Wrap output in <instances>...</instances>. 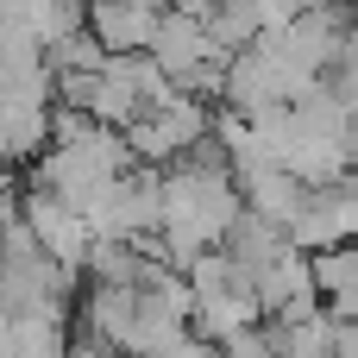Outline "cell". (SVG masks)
Returning a JSON list of instances; mask_svg holds the SVG:
<instances>
[{
    "label": "cell",
    "mask_w": 358,
    "mask_h": 358,
    "mask_svg": "<svg viewBox=\"0 0 358 358\" xmlns=\"http://www.w3.org/2000/svg\"><path fill=\"white\" fill-rule=\"evenodd\" d=\"M289 245H302L308 258L340 252V245H358V170L321 182V189H308V208L296 214Z\"/></svg>",
    "instance_id": "obj_3"
},
{
    "label": "cell",
    "mask_w": 358,
    "mask_h": 358,
    "mask_svg": "<svg viewBox=\"0 0 358 358\" xmlns=\"http://www.w3.org/2000/svg\"><path fill=\"white\" fill-rule=\"evenodd\" d=\"M245 214V189L220 151V138H208L201 151H189L182 164L164 170V233L151 239L164 264H176L189 277V264L201 252H220L227 233Z\"/></svg>",
    "instance_id": "obj_1"
},
{
    "label": "cell",
    "mask_w": 358,
    "mask_h": 358,
    "mask_svg": "<svg viewBox=\"0 0 358 358\" xmlns=\"http://www.w3.org/2000/svg\"><path fill=\"white\" fill-rule=\"evenodd\" d=\"M220 358H277V340H271V321H264V327H245V334H233V340L220 346Z\"/></svg>",
    "instance_id": "obj_6"
},
{
    "label": "cell",
    "mask_w": 358,
    "mask_h": 358,
    "mask_svg": "<svg viewBox=\"0 0 358 358\" xmlns=\"http://www.w3.org/2000/svg\"><path fill=\"white\" fill-rule=\"evenodd\" d=\"M164 13H170L164 0H88V31L101 38L107 57H145Z\"/></svg>",
    "instance_id": "obj_5"
},
{
    "label": "cell",
    "mask_w": 358,
    "mask_h": 358,
    "mask_svg": "<svg viewBox=\"0 0 358 358\" xmlns=\"http://www.w3.org/2000/svg\"><path fill=\"white\" fill-rule=\"evenodd\" d=\"M19 220L31 227V239H38V245H44L57 264L88 271V258H94V227H88V214H76L69 201H57L50 189H25Z\"/></svg>",
    "instance_id": "obj_4"
},
{
    "label": "cell",
    "mask_w": 358,
    "mask_h": 358,
    "mask_svg": "<svg viewBox=\"0 0 358 358\" xmlns=\"http://www.w3.org/2000/svg\"><path fill=\"white\" fill-rule=\"evenodd\" d=\"M208 138H214V113L201 94H182V88L170 101H157L151 113H138V126H126V145L145 170H170L189 151H201Z\"/></svg>",
    "instance_id": "obj_2"
}]
</instances>
